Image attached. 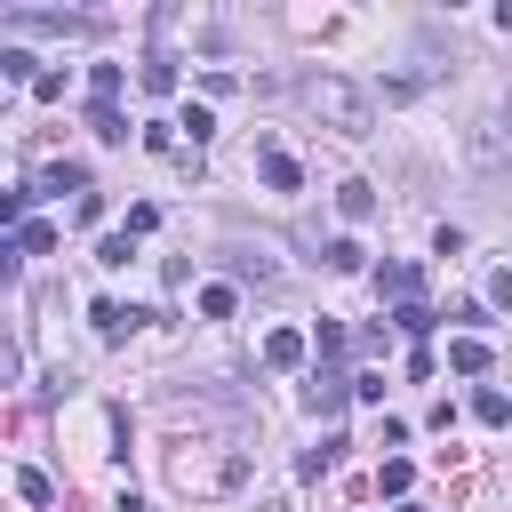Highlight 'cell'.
<instances>
[{"mask_svg": "<svg viewBox=\"0 0 512 512\" xmlns=\"http://www.w3.org/2000/svg\"><path fill=\"white\" fill-rule=\"evenodd\" d=\"M248 480V448L240 440H184V448H168V488H184V496H232Z\"/></svg>", "mask_w": 512, "mask_h": 512, "instance_id": "obj_1", "label": "cell"}, {"mask_svg": "<svg viewBox=\"0 0 512 512\" xmlns=\"http://www.w3.org/2000/svg\"><path fill=\"white\" fill-rule=\"evenodd\" d=\"M296 96H304V112H312L320 128H336V136H368V128H376V96H368L360 80H344V72H304Z\"/></svg>", "mask_w": 512, "mask_h": 512, "instance_id": "obj_2", "label": "cell"}, {"mask_svg": "<svg viewBox=\"0 0 512 512\" xmlns=\"http://www.w3.org/2000/svg\"><path fill=\"white\" fill-rule=\"evenodd\" d=\"M8 32H56V40H88L96 16H72V8H8Z\"/></svg>", "mask_w": 512, "mask_h": 512, "instance_id": "obj_3", "label": "cell"}, {"mask_svg": "<svg viewBox=\"0 0 512 512\" xmlns=\"http://www.w3.org/2000/svg\"><path fill=\"white\" fill-rule=\"evenodd\" d=\"M304 400H312V416H344V400H352V376H336V368H312Z\"/></svg>", "mask_w": 512, "mask_h": 512, "instance_id": "obj_4", "label": "cell"}, {"mask_svg": "<svg viewBox=\"0 0 512 512\" xmlns=\"http://www.w3.org/2000/svg\"><path fill=\"white\" fill-rule=\"evenodd\" d=\"M376 296H392V304H424V272H416V264H384V272H376Z\"/></svg>", "mask_w": 512, "mask_h": 512, "instance_id": "obj_5", "label": "cell"}, {"mask_svg": "<svg viewBox=\"0 0 512 512\" xmlns=\"http://www.w3.org/2000/svg\"><path fill=\"white\" fill-rule=\"evenodd\" d=\"M88 320H96V336H104V344H120V336H128L144 312H128L120 296H96V304H88Z\"/></svg>", "mask_w": 512, "mask_h": 512, "instance_id": "obj_6", "label": "cell"}, {"mask_svg": "<svg viewBox=\"0 0 512 512\" xmlns=\"http://www.w3.org/2000/svg\"><path fill=\"white\" fill-rule=\"evenodd\" d=\"M488 360H496V352H488V336H472V328H464V336H448V368H456V376H488Z\"/></svg>", "mask_w": 512, "mask_h": 512, "instance_id": "obj_7", "label": "cell"}, {"mask_svg": "<svg viewBox=\"0 0 512 512\" xmlns=\"http://www.w3.org/2000/svg\"><path fill=\"white\" fill-rule=\"evenodd\" d=\"M256 176H264L272 192H296V184H304V168H296V160H288L280 144H264V152H256Z\"/></svg>", "mask_w": 512, "mask_h": 512, "instance_id": "obj_8", "label": "cell"}, {"mask_svg": "<svg viewBox=\"0 0 512 512\" xmlns=\"http://www.w3.org/2000/svg\"><path fill=\"white\" fill-rule=\"evenodd\" d=\"M504 152H512V144H504V120H480V128H472V160H480V168H504Z\"/></svg>", "mask_w": 512, "mask_h": 512, "instance_id": "obj_9", "label": "cell"}, {"mask_svg": "<svg viewBox=\"0 0 512 512\" xmlns=\"http://www.w3.org/2000/svg\"><path fill=\"white\" fill-rule=\"evenodd\" d=\"M32 192H88V168H80V160H48Z\"/></svg>", "mask_w": 512, "mask_h": 512, "instance_id": "obj_10", "label": "cell"}, {"mask_svg": "<svg viewBox=\"0 0 512 512\" xmlns=\"http://www.w3.org/2000/svg\"><path fill=\"white\" fill-rule=\"evenodd\" d=\"M264 368H304V336L296 328H272L264 336Z\"/></svg>", "mask_w": 512, "mask_h": 512, "instance_id": "obj_11", "label": "cell"}, {"mask_svg": "<svg viewBox=\"0 0 512 512\" xmlns=\"http://www.w3.org/2000/svg\"><path fill=\"white\" fill-rule=\"evenodd\" d=\"M336 208H344V224H368V216H376V184H360V176H352V184L336 192Z\"/></svg>", "mask_w": 512, "mask_h": 512, "instance_id": "obj_12", "label": "cell"}, {"mask_svg": "<svg viewBox=\"0 0 512 512\" xmlns=\"http://www.w3.org/2000/svg\"><path fill=\"white\" fill-rule=\"evenodd\" d=\"M232 312H240V288L232 280H208L200 288V320H232Z\"/></svg>", "mask_w": 512, "mask_h": 512, "instance_id": "obj_13", "label": "cell"}, {"mask_svg": "<svg viewBox=\"0 0 512 512\" xmlns=\"http://www.w3.org/2000/svg\"><path fill=\"white\" fill-rule=\"evenodd\" d=\"M376 488H384V496H408V488H416V464H408V456H384V464H376Z\"/></svg>", "mask_w": 512, "mask_h": 512, "instance_id": "obj_14", "label": "cell"}, {"mask_svg": "<svg viewBox=\"0 0 512 512\" xmlns=\"http://www.w3.org/2000/svg\"><path fill=\"white\" fill-rule=\"evenodd\" d=\"M88 128H96L104 144H128V120H120V104H88Z\"/></svg>", "mask_w": 512, "mask_h": 512, "instance_id": "obj_15", "label": "cell"}, {"mask_svg": "<svg viewBox=\"0 0 512 512\" xmlns=\"http://www.w3.org/2000/svg\"><path fill=\"white\" fill-rule=\"evenodd\" d=\"M320 264H328V272H360V264H368V248H360V240H328V248H320Z\"/></svg>", "mask_w": 512, "mask_h": 512, "instance_id": "obj_16", "label": "cell"}, {"mask_svg": "<svg viewBox=\"0 0 512 512\" xmlns=\"http://www.w3.org/2000/svg\"><path fill=\"white\" fill-rule=\"evenodd\" d=\"M224 264H232V272H240V280H280V264H272V256H264V248H256V256H248V248H232V256H224Z\"/></svg>", "mask_w": 512, "mask_h": 512, "instance_id": "obj_17", "label": "cell"}, {"mask_svg": "<svg viewBox=\"0 0 512 512\" xmlns=\"http://www.w3.org/2000/svg\"><path fill=\"white\" fill-rule=\"evenodd\" d=\"M472 416H480V424H512V400H504L496 384H480V392H472Z\"/></svg>", "mask_w": 512, "mask_h": 512, "instance_id": "obj_18", "label": "cell"}, {"mask_svg": "<svg viewBox=\"0 0 512 512\" xmlns=\"http://www.w3.org/2000/svg\"><path fill=\"white\" fill-rule=\"evenodd\" d=\"M144 96H176V64L168 56H144Z\"/></svg>", "mask_w": 512, "mask_h": 512, "instance_id": "obj_19", "label": "cell"}, {"mask_svg": "<svg viewBox=\"0 0 512 512\" xmlns=\"http://www.w3.org/2000/svg\"><path fill=\"white\" fill-rule=\"evenodd\" d=\"M432 320H440L432 304H400V312H392V328H400V336H432Z\"/></svg>", "mask_w": 512, "mask_h": 512, "instance_id": "obj_20", "label": "cell"}, {"mask_svg": "<svg viewBox=\"0 0 512 512\" xmlns=\"http://www.w3.org/2000/svg\"><path fill=\"white\" fill-rule=\"evenodd\" d=\"M336 448H344V440H336V432H328V440H320V448H304V464H296V472H304V480H320V472H336Z\"/></svg>", "mask_w": 512, "mask_h": 512, "instance_id": "obj_21", "label": "cell"}, {"mask_svg": "<svg viewBox=\"0 0 512 512\" xmlns=\"http://www.w3.org/2000/svg\"><path fill=\"white\" fill-rule=\"evenodd\" d=\"M48 248H56V224H24L16 232V256H48Z\"/></svg>", "mask_w": 512, "mask_h": 512, "instance_id": "obj_22", "label": "cell"}, {"mask_svg": "<svg viewBox=\"0 0 512 512\" xmlns=\"http://www.w3.org/2000/svg\"><path fill=\"white\" fill-rule=\"evenodd\" d=\"M16 496H24V504H48L56 488H48V472H40V464H24V472H16Z\"/></svg>", "mask_w": 512, "mask_h": 512, "instance_id": "obj_23", "label": "cell"}, {"mask_svg": "<svg viewBox=\"0 0 512 512\" xmlns=\"http://www.w3.org/2000/svg\"><path fill=\"white\" fill-rule=\"evenodd\" d=\"M0 80H16V88H32L40 72H32V56H24V48H8V56H0Z\"/></svg>", "mask_w": 512, "mask_h": 512, "instance_id": "obj_24", "label": "cell"}, {"mask_svg": "<svg viewBox=\"0 0 512 512\" xmlns=\"http://www.w3.org/2000/svg\"><path fill=\"white\" fill-rule=\"evenodd\" d=\"M88 88H96V104H112L120 96V64H88Z\"/></svg>", "mask_w": 512, "mask_h": 512, "instance_id": "obj_25", "label": "cell"}, {"mask_svg": "<svg viewBox=\"0 0 512 512\" xmlns=\"http://www.w3.org/2000/svg\"><path fill=\"white\" fill-rule=\"evenodd\" d=\"M176 128H192V152H200V144L216 136V120H208V104H184V120H176Z\"/></svg>", "mask_w": 512, "mask_h": 512, "instance_id": "obj_26", "label": "cell"}, {"mask_svg": "<svg viewBox=\"0 0 512 512\" xmlns=\"http://www.w3.org/2000/svg\"><path fill=\"white\" fill-rule=\"evenodd\" d=\"M128 256H136V232H112V240L96 248V264H128Z\"/></svg>", "mask_w": 512, "mask_h": 512, "instance_id": "obj_27", "label": "cell"}, {"mask_svg": "<svg viewBox=\"0 0 512 512\" xmlns=\"http://www.w3.org/2000/svg\"><path fill=\"white\" fill-rule=\"evenodd\" d=\"M72 224H104V192H80L72 200Z\"/></svg>", "mask_w": 512, "mask_h": 512, "instance_id": "obj_28", "label": "cell"}, {"mask_svg": "<svg viewBox=\"0 0 512 512\" xmlns=\"http://www.w3.org/2000/svg\"><path fill=\"white\" fill-rule=\"evenodd\" d=\"M488 304H504V312H512V272H488Z\"/></svg>", "mask_w": 512, "mask_h": 512, "instance_id": "obj_29", "label": "cell"}, {"mask_svg": "<svg viewBox=\"0 0 512 512\" xmlns=\"http://www.w3.org/2000/svg\"><path fill=\"white\" fill-rule=\"evenodd\" d=\"M112 512H152V504H144L136 488H120V504H112Z\"/></svg>", "mask_w": 512, "mask_h": 512, "instance_id": "obj_30", "label": "cell"}, {"mask_svg": "<svg viewBox=\"0 0 512 512\" xmlns=\"http://www.w3.org/2000/svg\"><path fill=\"white\" fill-rule=\"evenodd\" d=\"M264 512H288V504H264Z\"/></svg>", "mask_w": 512, "mask_h": 512, "instance_id": "obj_31", "label": "cell"}]
</instances>
